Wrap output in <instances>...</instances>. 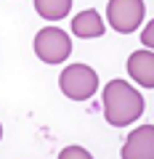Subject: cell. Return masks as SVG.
I'll return each instance as SVG.
<instances>
[{"label":"cell","mask_w":154,"mask_h":159,"mask_svg":"<svg viewBox=\"0 0 154 159\" xmlns=\"http://www.w3.org/2000/svg\"><path fill=\"white\" fill-rule=\"evenodd\" d=\"M58 159H93V157H91V151L82 148V146H67V148H61Z\"/></svg>","instance_id":"9"},{"label":"cell","mask_w":154,"mask_h":159,"mask_svg":"<svg viewBox=\"0 0 154 159\" xmlns=\"http://www.w3.org/2000/svg\"><path fill=\"white\" fill-rule=\"evenodd\" d=\"M143 114V98L125 80H109L104 85V119L112 127H125Z\"/></svg>","instance_id":"1"},{"label":"cell","mask_w":154,"mask_h":159,"mask_svg":"<svg viewBox=\"0 0 154 159\" xmlns=\"http://www.w3.org/2000/svg\"><path fill=\"white\" fill-rule=\"evenodd\" d=\"M58 88L72 101H85L98 90V74L88 64H69L58 77Z\"/></svg>","instance_id":"2"},{"label":"cell","mask_w":154,"mask_h":159,"mask_svg":"<svg viewBox=\"0 0 154 159\" xmlns=\"http://www.w3.org/2000/svg\"><path fill=\"white\" fill-rule=\"evenodd\" d=\"M72 8V0H35V11L48 21H58L64 19Z\"/></svg>","instance_id":"8"},{"label":"cell","mask_w":154,"mask_h":159,"mask_svg":"<svg viewBox=\"0 0 154 159\" xmlns=\"http://www.w3.org/2000/svg\"><path fill=\"white\" fill-rule=\"evenodd\" d=\"M122 159H154V125H141L128 135Z\"/></svg>","instance_id":"5"},{"label":"cell","mask_w":154,"mask_h":159,"mask_svg":"<svg viewBox=\"0 0 154 159\" xmlns=\"http://www.w3.org/2000/svg\"><path fill=\"white\" fill-rule=\"evenodd\" d=\"M141 43H143V48H149V51H154V19L143 27V32H141Z\"/></svg>","instance_id":"10"},{"label":"cell","mask_w":154,"mask_h":159,"mask_svg":"<svg viewBox=\"0 0 154 159\" xmlns=\"http://www.w3.org/2000/svg\"><path fill=\"white\" fill-rule=\"evenodd\" d=\"M72 53V40L64 29L45 27L35 34V56L45 64H61Z\"/></svg>","instance_id":"3"},{"label":"cell","mask_w":154,"mask_h":159,"mask_svg":"<svg viewBox=\"0 0 154 159\" xmlns=\"http://www.w3.org/2000/svg\"><path fill=\"white\" fill-rule=\"evenodd\" d=\"M143 13H146L143 0H109V6H106L109 27L122 34L136 32L143 21Z\"/></svg>","instance_id":"4"},{"label":"cell","mask_w":154,"mask_h":159,"mask_svg":"<svg viewBox=\"0 0 154 159\" xmlns=\"http://www.w3.org/2000/svg\"><path fill=\"white\" fill-rule=\"evenodd\" d=\"M0 138H3V125H0Z\"/></svg>","instance_id":"11"},{"label":"cell","mask_w":154,"mask_h":159,"mask_svg":"<svg viewBox=\"0 0 154 159\" xmlns=\"http://www.w3.org/2000/svg\"><path fill=\"white\" fill-rule=\"evenodd\" d=\"M72 32L82 40L91 37H101L104 34V19L96 8H88V11H80L77 16L72 19Z\"/></svg>","instance_id":"7"},{"label":"cell","mask_w":154,"mask_h":159,"mask_svg":"<svg viewBox=\"0 0 154 159\" xmlns=\"http://www.w3.org/2000/svg\"><path fill=\"white\" fill-rule=\"evenodd\" d=\"M128 74L141 88H154V51L143 48V51L130 53V58H128Z\"/></svg>","instance_id":"6"}]
</instances>
